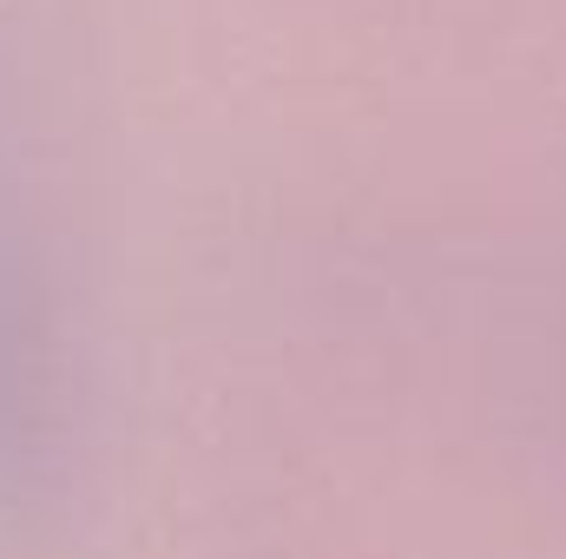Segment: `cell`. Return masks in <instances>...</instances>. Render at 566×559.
<instances>
[{
	"instance_id": "6da1fadb",
	"label": "cell",
	"mask_w": 566,
	"mask_h": 559,
	"mask_svg": "<svg viewBox=\"0 0 566 559\" xmlns=\"http://www.w3.org/2000/svg\"><path fill=\"white\" fill-rule=\"evenodd\" d=\"M27 474V309L13 296V257L0 231V500Z\"/></svg>"
}]
</instances>
